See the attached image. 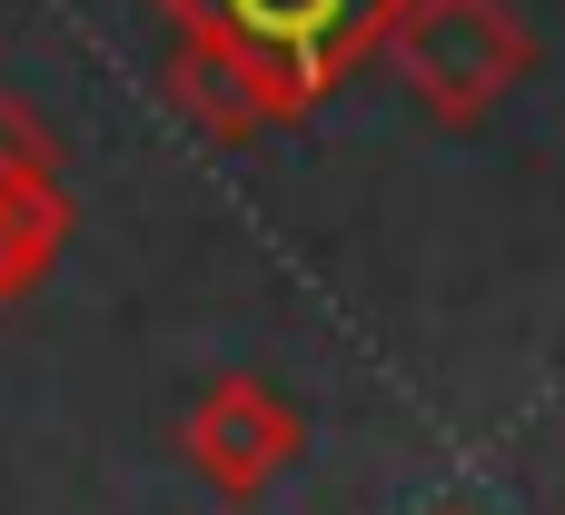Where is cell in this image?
Instances as JSON below:
<instances>
[{
	"instance_id": "2",
	"label": "cell",
	"mask_w": 565,
	"mask_h": 515,
	"mask_svg": "<svg viewBox=\"0 0 565 515\" xmlns=\"http://www.w3.org/2000/svg\"><path fill=\"white\" fill-rule=\"evenodd\" d=\"M387 60H397V79L417 89L427 119L477 129L536 69V30L507 0H407L397 30H387Z\"/></svg>"
},
{
	"instance_id": "7",
	"label": "cell",
	"mask_w": 565,
	"mask_h": 515,
	"mask_svg": "<svg viewBox=\"0 0 565 515\" xmlns=\"http://www.w3.org/2000/svg\"><path fill=\"white\" fill-rule=\"evenodd\" d=\"M437 515H467V506H437Z\"/></svg>"
},
{
	"instance_id": "4",
	"label": "cell",
	"mask_w": 565,
	"mask_h": 515,
	"mask_svg": "<svg viewBox=\"0 0 565 515\" xmlns=\"http://www.w3.org/2000/svg\"><path fill=\"white\" fill-rule=\"evenodd\" d=\"M159 89H169V109H179L199 139H218V149H238V139H258V129H278V119H268V99H258V79H248L218 40H189V30H179V50H169Z\"/></svg>"
},
{
	"instance_id": "5",
	"label": "cell",
	"mask_w": 565,
	"mask_h": 515,
	"mask_svg": "<svg viewBox=\"0 0 565 515\" xmlns=\"http://www.w3.org/2000/svg\"><path fill=\"white\" fill-rule=\"evenodd\" d=\"M60 248H70V189H60V169L0 179V308L30 298L60 268Z\"/></svg>"
},
{
	"instance_id": "1",
	"label": "cell",
	"mask_w": 565,
	"mask_h": 515,
	"mask_svg": "<svg viewBox=\"0 0 565 515\" xmlns=\"http://www.w3.org/2000/svg\"><path fill=\"white\" fill-rule=\"evenodd\" d=\"M159 10H169V30L218 40L258 79L268 119H308L358 60L387 50L407 0H159Z\"/></svg>"
},
{
	"instance_id": "3",
	"label": "cell",
	"mask_w": 565,
	"mask_h": 515,
	"mask_svg": "<svg viewBox=\"0 0 565 515\" xmlns=\"http://www.w3.org/2000/svg\"><path fill=\"white\" fill-rule=\"evenodd\" d=\"M179 447H189V466H199L209 496L258 506V496L298 466L308 427H298V407H288L268 377H209L199 407H189V427H179Z\"/></svg>"
},
{
	"instance_id": "6",
	"label": "cell",
	"mask_w": 565,
	"mask_h": 515,
	"mask_svg": "<svg viewBox=\"0 0 565 515\" xmlns=\"http://www.w3.org/2000/svg\"><path fill=\"white\" fill-rule=\"evenodd\" d=\"M20 169H60V139L20 89H0V179H20Z\"/></svg>"
}]
</instances>
